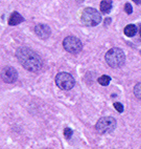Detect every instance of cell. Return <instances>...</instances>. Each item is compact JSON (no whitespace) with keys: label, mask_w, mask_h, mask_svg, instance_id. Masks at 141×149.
<instances>
[{"label":"cell","mask_w":141,"mask_h":149,"mask_svg":"<svg viewBox=\"0 0 141 149\" xmlns=\"http://www.w3.org/2000/svg\"><path fill=\"white\" fill-rule=\"evenodd\" d=\"M16 55L17 59L22 64V66L27 69L28 72H37L42 68L43 61L41 57L30 48L26 47V46L20 47L17 51Z\"/></svg>","instance_id":"obj_1"},{"label":"cell","mask_w":141,"mask_h":149,"mask_svg":"<svg viewBox=\"0 0 141 149\" xmlns=\"http://www.w3.org/2000/svg\"><path fill=\"white\" fill-rule=\"evenodd\" d=\"M133 1L137 3V4H140V3H141V0H133Z\"/></svg>","instance_id":"obj_17"},{"label":"cell","mask_w":141,"mask_h":149,"mask_svg":"<svg viewBox=\"0 0 141 149\" xmlns=\"http://www.w3.org/2000/svg\"><path fill=\"white\" fill-rule=\"evenodd\" d=\"M63 47L70 54H78L83 49V44L78 38L69 36L63 40Z\"/></svg>","instance_id":"obj_6"},{"label":"cell","mask_w":141,"mask_h":149,"mask_svg":"<svg viewBox=\"0 0 141 149\" xmlns=\"http://www.w3.org/2000/svg\"><path fill=\"white\" fill-rule=\"evenodd\" d=\"M113 105H114V108L116 109L118 112H122L123 111V105L121 103H118V102H116V103H114Z\"/></svg>","instance_id":"obj_14"},{"label":"cell","mask_w":141,"mask_h":149,"mask_svg":"<svg viewBox=\"0 0 141 149\" xmlns=\"http://www.w3.org/2000/svg\"><path fill=\"white\" fill-rule=\"evenodd\" d=\"M72 133H73V131L70 129V128H65V130H64V136L66 139H69L71 138L72 136Z\"/></svg>","instance_id":"obj_16"},{"label":"cell","mask_w":141,"mask_h":149,"mask_svg":"<svg viewBox=\"0 0 141 149\" xmlns=\"http://www.w3.org/2000/svg\"><path fill=\"white\" fill-rule=\"evenodd\" d=\"M82 21L86 26H96L101 21V16L95 8H87L82 14Z\"/></svg>","instance_id":"obj_4"},{"label":"cell","mask_w":141,"mask_h":149,"mask_svg":"<svg viewBox=\"0 0 141 149\" xmlns=\"http://www.w3.org/2000/svg\"><path fill=\"white\" fill-rule=\"evenodd\" d=\"M124 12L127 14H132L133 13V8H132V6H131L130 3H125V6H124Z\"/></svg>","instance_id":"obj_15"},{"label":"cell","mask_w":141,"mask_h":149,"mask_svg":"<svg viewBox=\"0 0 141 149\" xmlns=\"http://www.w3.org/2000/svg\"><path fill=\"white\" fill-rule=\"evenodd\" d=\"M97 81H98V83L100 85L107 86V85H109L110 82H111V78H110L109 76H101V77L98 78Z\"/></svg>","instance_id":"obj_12"},{"label":"cell","mask_w":141,"mask_h":149,"mask_svg":"<svg viewBox=\"0 0 141 149\" xmlns=\"http://www.w3.org/2000/svg\"><path fill=\"white\" fill-rule=\"evenodd\" d=\"M138 32V29L134 24H129L124 27V35L128 37H134Z\"/></svg>","instance_id":"obj_11"},{"label":"cell","mask_w":141,"mask_h":149,"mask_svg":"<svg viewBox=\"0 0 141 149\" xmlns=\"http://www.w3.org/2000/svg\"><path fill=\"white\" fill-rule=\"evenodd\" d=\"M35 33L38 37H40L41 39H47L50 36L51 31L50 27L46 25V24H38L35 27Z\"/></svg>","instance_id":"obj_8"},{"label":"cell","mask_w":141,"mask_h":149,"mask_svg":"<svg viewBox=\"0 0 141 149\" xmlns=\"http://www.w3.org/2000/svg\"><path fill=\"white\" fill-rule=\"evenodd\" d=\"M24 21V18L18 13V12H14L8 19V24L10 25H17V24L21 23Z\"/></svg>","instance_id":"obj_9"},{"label":"cell","mask_w":141,"mask_h":149,"mask_svg":"<svg viewBox=\"0 0 141 149\" xmlns=\"http://www.w3.org/2000/svg\"><path fill=\"white\" fill-rule=\"evenodd\" d=\"M112 0H101L100 2V11L101 13L108 14L112 10Z\"/></svg>","instance_id":"obj_10"},{"label":"cell","mask_w":141,"mask_h":149,"mask_svg":"<svg viewBox=\"0 0 141 149\" xmlns=\"http://www.w3.org/2000/svg\"><path fill=\"white\" fill-rule=\"evenodd\" d=\"M0 77L6 83H14L18 79V72L14 67L6 66L0 72Z\"/></svg>","instance_id":"obj_7"},{"label":"cell","mask_w":141,"mask_h":149,"mask_svg":"<svg viewBox=\"0 0 141 149\" xmlns=\"http://www.w3.org/2000/svg\"><path fill=\"white\" fill-rule=\"evenodd\" d=\"M105 59H106V62L110 67L118 68L124 64L125 56L122 49H120L118 47H113L107 52Z\"/></svg>","instance_id":"obj_2"},{"label":"cell","mask_w":141,"mask_h":149,"mask_svg":"<svg viewBox=\"0 0 141 149\" xmlns=\"http://www.w3.org/2000/svg\"><path fill=\"white\" fill-rule=\"evenodd\" d=\"M134 95H135L137 99L141 100V82L135 85V87H134Z\"/></svg>","instance_id":"obj_13"},{"label":"cell","mask_w":141,"mask_h":149,"mask_svg":"<svg viewBox=\"0 0 141 149\" xmlns=\"http://www.w3.org/2000/svg\"><path fill=\"white\" fill-rule=\"evenodd\" d=\"M116 120L112 117H104L100 118L95 125L96 132L99 134H106V133H110L112 131L115 130L116 128Z\"/></svg>","instance_id":"obj_3"},{"label":"cell","mask_w":141,"mask_h":149,"mask_svg":"<svg viewBox=\"0 0 141 149\" xmlns=\"http://www.w3.org/2000/svg\"><path fill=\"white\" fill-rule=\"evenodd\" d=\"M56 84L63 91H70L74 86L75 81L71 74L67 72H60L56 77Z\"/></svg>","instance_id":"obj_5"}]
</instances>
